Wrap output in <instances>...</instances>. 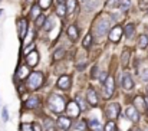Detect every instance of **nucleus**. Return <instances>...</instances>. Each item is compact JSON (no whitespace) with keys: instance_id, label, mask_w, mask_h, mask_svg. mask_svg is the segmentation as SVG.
I'll list each match as a JSON object with an SVG mask.
<instances>
[{"instance_id":"nucleus-17","label":"nucleus","mask_w":148,"mask_h":131,"mask_svg":"<svg viewBox=\"0 0 148 131\" xmlns=\"http://www.w3.org/2000/svg\"><path fill=\"white\" fill-rule=\"evenodd\" d=\"M130 56H131V52H130L128 49L122 52V55H121V63H122V68H127V66H128Z\"/></svg>"},{"instance_id":"nucleus-2","label":"nucleus","mask_w":148,"mask_h":131,"mask_svg":"<svg viewBox=\"0 0 148 131\" xmlns=\"http://www.w3.org/2000/svg\"><path fill=\"white\" fill-rule=\"evenodd\" d=\"M42 84H43V74H40V72H32V74H29L27 82H26V85H27L29 89L35 91V89L42 87Z\"/></svg>"},{"instance_id":"nucleus-40","label":"nucleus","mask_w":148,"mask_h":131,"mask_svg":"<svg viewBox=\"0 0 148 131\" xmlns=\"http://www.w3.org/2000/svg\"><path fill=\"white\" fill-rule=\"evenodd\" d=\"M78 128H79V130H85V123H84V121L79 123V124H78Z\"/></svg>"},{"instance_id":"nucleus-1","label":"nucleus","mask_w":148,"mask_h":131,"mask_svg":"<svg viewBox=\"0 0 148 131\" xmlns=\"http://www.w3.org/2000/svg\"><path fill=\"white\" fill-rule=\"evenodd\" d=\"M48 104H49V108L53 112H58L59 114V112H62L65 110V99L60 95H58V94H52L50 95Z\"/></svg>"},{"instance_id":"nucleus-29","label":"nucleus","mask_w":148,"mask_h":131,"mask_svg":"<svg viewBox=\"0 0 148 131\" xmlns=\"http://www.w3.org/2000/svg\"><path fill=\"white\" fill-rule=\"evenodd\" d=\"M95 6H97V0H85V7H86L88 10L94 9Z\"/></svg>"},{"instance_id":"nucleus-25","label":"nucleus","mask_w":148,"mask_h":131,"mask_svg":"<svg viewBox=\"0 0 148 131\" xmlns=\"http://www.w3.org/2000/svg\"><path fill=\"white\" fill-rule=\"evenodd\" d=\"M103 131H116L115 123H114V121H108L106 125H105V128H103Z\"/></svg>"},{"instance_id":"nucleus-27","label":"nucleus","mask_w":148,"mask_h":131,"mask_svg":"<svg viewBox=\"0 0 148 131\" xmlns=\"http://www.w3.org/2000/svg\"><path fill=\"white\" fill-rule=\"evenodd\" d=\"M130 6H131V0H121V3H119V7L122 10H128Z\"/></svg>"},{"instance_id":"nucleus-5","label":"nucleus","mask_w":148,"mask_h":131,"mask_svg":"<svg viewBox=\"0 0 148 131\" xmlns=\"http://www.w3.org/2000/svg\"><path fill=\"white\" fill-rule=\"evenodd\" d=\"M119 104H109V105H106V108H105V115L108 117V118H116L118 115H119Z\"/></svg>"},{"instance_id":"nucleus-30","label":"nucleus","mask_w":148,"mask_h":131,"mask_svg":"<svg viewBox=\"0 0 148 131\" xmlns=\"http://www.w3.org/2000/svg\"><path fill=\"white\" fill-rule=\"evenodd\" d=\"M91 43H92V36H91V35H86V36H85V39H84V42H82L84 48H89Z\"/></svg>"},{"instance_id":"nucleus-9","label":"nucleus","mask_w":148,"mask_h":131,"mask_svg":"<svg viewBox=\"0 0 148 131\" xmlns=\"http://www.w3.org/2000/svg\"><path fill=\"white\" fill-rule=\"evenodd\" d=\"M17 29H19V38L23 41L25 36H26V32H27V20L26 19H20L19 25H17Z\"/></svg>"},{"instance_id":"nucleus-11","label":"nucleus","mask_w":148,"mask_h":131,"mask_svg":"<svg viewBox=\"0 0 148 131\" xmlns=\"http://www.w3.org/2000/svg\"><path fill=\"white\" fill-rule=\"evenodd\" d=\"M38 62H39V53L36 50L29 52L27 53V65L29 66H35V65H38Z\"/></svg>"},{"instance_id":"nucleus-7","label":"nucleus","mask_w":148,"mask_h":131,"mask_svg":"<svg viewBox=\"0 0 148 131\" xmlns=\"http://www.w3.org/2000/svg\"><path fill=\"white\" fill-rule=\"evenodd\" d=\"M121 36H122V28L121 26H114L111 29V32H109V41L116 43L121 39Z\"/></svg>"},{"instance_id":"nucleus-13","label":"nucleus","mask_w":148,"mask_h":131,"mask_svg":"<svg viewBox=\"0 0 148 131\" xmlns=\"http://www.w3.org/2000/svg\"><path fill=\"white\" fill-rule=\"evenodd\" d=\"M58 127L60 128V130H69V127H71V118L69 117H59V120H58Z\"/></svg>"},{"instance_id":"nucleus-12","label":"nucleus","mask_w":148,"mask_h":131,"mask_svg":"<svg viewBox=\"0 0 148 131\" xmlns=\"http://www.w3.org/2000/svg\"><path fill=\"white\" fill-rule=\"evenodd\" d=\"M58 87L60 89H69L71 88V77H68V75L60 77L58 81Z\"/></svg>"},{"instance_id":"nucleus-39","label":"nucleus","mask_w":148,"mask_h":131,"mask_svg":"<svg viewBox=\"0 0 148 131\" xmlns=\"http://www.w3.org/2000/svg\"><path fill=\"white\" fill-rule=\"evenodd\" d=\"M32 131H42V130H40V125L35 123V124L32 125Z\"/></svg>"},{"instance_id":"nucleus-38","label":"nucleus","mask_w":148,"mask_h":131,"mask_svg":"<svg viewBox=\"0 0 148 131\" xmlns=\"http://www.w3.org/2000/svg\"><path fill=\"white\" fill-rule=\"evenodd\" d=\"M116 4V0H108V7H115Z\"/></svg>"},{"instance_id":"nucleus-45","label":"nucleus","mask_w":148,"mask_h":131,"mask_svg":"<svg viewBox=\"0 0 148 131\" xmlns=\"http://www.w3.org/2000/svg\"><path fill=\"white\" fill-rule=\"evenodd\" d=\"M147 92H148V89H147Z\"/></svg>"},{"instance_id":"nucleus-19","label":"nucleus","mask_w":148,"mask_h":131,"mask_svg":"<svg viewBox=\"0 0 148 131\" xmlns=\"http://www.w3.org/2000/svg\"><path fill=\"white\" fill-rule=\"evenodd\" d=\"M147 46H148V35L147 33H144V35H141V36H140L138 48H140V49H145Z\"/></svg>"},{"instance_id":"nucleus-26","label":"nucleus","mask_w":148,"mask_h":131,"mask_svg":"<svg viewBox=\"0 0 148 131\" xmlns=\"http://www.w3.org/2000/svg\"><path fill=\"white\" fill-rule=\"evenodd\" d=\"M39 14H40V7H39V6H33V7H32V14H30L32 19H36Z\"/></svg>"},{"instance_id":"nucleus-16","label":"nucleus","mask_w":148,"mask_h":131,"mask_svg":"<svg viewBox=\"0 0 148 131\" xmlns=\"http://www.w3.org/2000/svg\"><path fill=\"white\" fill-rule=\"evenodd\" d=\"M78 35H79V32H78L76 26H75V25H71V26L68 28V36H69L72 41H76V39H78Z\"/></svg>"},{"instance_id":"nucleus-24","label":"nucleus","mask_w":148,"mask_h":131,"mask_svg":"<svg viewBox=\"0 0 148 131\" xmlns=\"http://www.w3.org/2000/svg\"><path fill=\"white\" fill-rule=\"evenodd\" d=\"M89 128H91V131H102L101 124H99L97 120H92V121L89 123Z\"/></svg>"},{"instance_id":"nucleus-34","label":"nucleus","mask_w":148,"mask_h":131,"mask_svg":"<svg viewBox=\"0 0 148 131\" xmlns=\"http://www.w3.org/2000/svg\"><path fill=\"white\" fill-rule=\"evenodd\" d=\"M141 79H143L145 84L148 82V69H143V71H141Z\"/></svg>"},{"instance_id":"nucleus-21","label":"nucleus","mask_w":148,"mask_h":131,"mask_svg":"<svg viewBox=\"0 0 148 131\" xmlns=\"http://www.w3.org/2000/svg\"><path fill=\"white\" fill-rule=\"evenodd\" d=\"M27 75H29V68H27V66H20V69H19V72H17L19 79H25Z\"/></svg>"},{"instance_id":"nucleus-4","label":"nucleus","mask_w":148,"mask_h":131,"mask_svg":"<svg viewBox=\"0 0 148 131\" xmlns=\"http://www.w3.org/2000/svg\"><path fill=\"white\" fill-rule=\"evenodd\" d=\"M114 89H115V82H114V78H112V77L105 78V81H103V89H102L103 98H109V97L114 94Z\"/></svg>"},{"instance_id":"nucleus-6","label":"nucleus","mask_w":148,"mask_h":131,"mask_svg":"<svg viewBox=\"0 0 148 131\" xmlns=\"http://www.w3.org/2000/svg\"><path fill=\"white\" fill-rule=\"evenodd\" d=\"M79 112H81V108H79L78 102L72 101V102L68 104V107H66V114H68V117H78Z\"/></svg>"},{"instance_id":"nucleus-8","label":"nucleus","mask_w":148,"mask_h":131,"mask_svg":"<svg viewBox=\"0 0 148 131\" xmlns=\"http://www.w3.org/2000/svg\"><path fill=\"white\" fill-rule=\"evenodd\" d=\"M121 85L124 89H132L134 87V82H132V78L128 75V74H121Z\"/></svg>"},{"instance_id":"nucleus-3","label":"nucleus","mask_w":148,"mask_h":131,"mask_svg":"<svg viewBox=\"0 0 148 131\" xmlns=\"http://www.w3.org/2000/svg\"><path fill=\"white\" fill-rule=\"evenodd\" d=\"M109 26H111V22H109V19L108 17H101L98 22H97V25H95V35L101 38V36H103L106 32H108V29H109Z\"/></svg>"},{"instance_id":"nucleus-36","label":"nucleus","mask_w":148,"mask_h":131,"mask_svg":"<svg viewBox=\"0 0 148 131\" xmlns=\"http://www.w3.org/2000/svg\"><path fill=\"white\" fill-rule=\"evenodd\" d=\"M20 131H32V125L30 124H22L20 125Z\"/></svg>"},{"instance_id":"nucleus-14","label":"nucleus","mask_w":148,"mask_h":131,"mask_svg":"<svg viewBox=\"0 0 148 131\" xmlns=\"http://www.w3.org/2000/svg\"><path fill=\"white\" fill-rule=\"evenodd\" d=\"M134 104H135V110H140V111H145V98L144 97H141V95H138V97H135V99H134Z\"/></svg>"},{"instance_id":"nucleus-18","label":"nucleus","mask_w":148,"mask_h":131,"mask_svg":"<svg viewBox=\"0 0 148 131\" xmlns=\"http://www.w3.org/2000/svg\"><path fill=\"white\" fill-rule=\"evenodd\" d=\"M124 32H125L127 38H132L134 33H135V26H134L132 23H128V25L124 28Z\"/></svg>"},{"instance_id":"nucleus-43","label":"nucleus","mask_w":148,"mask_h":131,"mask_svg":"<svg viewBox=\"0 0 148 131\" xmlns=\"http://www.w3.org/2000/svg\"><path fill=\"white\" fill-rule=\"evenodd\" d=\"M144 131H148V127H145V130H144Z\"/></svg>"},{"instance_id":"nucleus-44","label":"nucleus","mask_w":148,"mask_h":131,"mask_svg":"<svg viewBox=\"0 0 148 131\" xmlns=\"http://www.w3.org/2000/svg\"><path fill=\"white\" fill-rule=\"evenodd\" d=\"M134 131H140V130H134Z\"/></svg>"},{"instance_id":"nucleus-37","label":"nucleus","mask_w":148,"mask_h":131,"mask_svg":"<svg viewBox=\"0 0 148 131\" xmlns=\"http://www.w3.org/2000/svg\"><path fill=\"white\" fill-rule=\"evenodd\" d=\"M140 7H141V9H148V0H141Z\"/></svg>"},{"instance_id":"nucleus-20","label":"nucleus","mask_w":148,"mask_h":131,"mask_svg":"<svg viewBox=\"0 0 148 131\" xmlns=\"http://www.w3.org/2000/svg\"><path fill=\"white\" fill-rule=\"evenodd\" d=\"M39 105V99L36 97H30L27 101H26V107L27 108H36Z\"/></svg>"},{"instance_id":"nucleus-31","label":"nucleus","mask_w":148,"mask_h":131,"mask_svg":"<svg viewBox=\"0 0 148 131\" xmlns=\"http://www.w3.org/2000/svg\"><path fill=\"white\" fill-rule=\"evenodd\" d=\"M50 1L52 0H39V7L40 9H48L50 6Z\"/></svg>"},{"instance_id":"nucleus-41","label":"nucleus","mask_w":148,"mask_h":131,"mask_svg":"<svg viewBox=\"0 0 148 131\" xmlns=\"http://www.w3.org/2000/svg\"><path fill=\"white\" fill-rule=\"evenodd\" d=\"M59 1V4H63V0H58Z\"/></svg>"},{"instance_id":"nucleus-33","label":"nucleus","mask_w":148,"mask_h":131,"mask_svg":"<svg viewBox=\"0 0 148 131\" xmlns=\"http://www.w3.org/2000/svg\"><path fill=\"white\" fill-rule=\"evenodd\" d=\"M43 23H45V16L43 14H39L36 17V26H42Z\"/></svg>"},{"instance_id":"nucleus-23","label":"nucleus","mask_w":148,"mask_h":131,"mask_svg":"<svg viewBox=\"0 0 148 131\" xmlns=\"http://www.w3.org/2000/svg\"><path fill=\"white\" fill-rule=\"evenodd\" d=\"M53 26H55V19H53V17H48L46 22L43 23V29H45V30H52Z\"/></svg>"},{"instance_id":"nucleus-32","label":"nucleus","mask_w":148,"mask_h":131,"mask_svg":"<svg viewBox=\"0 0 148 131\" xmlns=\"http://www.w3.org/2000/svg\"><path fill=\"white\" fill-rule=\"evenodd\" d=\"M65 10H66V9H65V4H59L58 9H56V12H58L59 16H65Z\"/></svg>"},{"instance_id":"nucleus-10","label":"nucleus","mask_w":148,"mask_h":131,"mask_svg":"<svg viewBox=\"0 0 148 131\" xmlns=\"http://www.w3.org/2000/svg\"><path fill=\"white\" fill-rule=\"evenodd\" d=\"M86 98H88V102H89L92 107H97V105H98V97H97V92L94 91V88H89V89H88Z\"/></svg>"},{"instance_id":"nucleus-22","label":"nucleus","mask_w":148,"mask_h":131,"mask_svg":"<svg viewBox=\"0 0 148 131\" xmlns=\"http://www.w3.org/2000/svg\"><path fill=\"white\" fill-rule=\"evenodd\" d=\"M75 7H76V0H68L66 1V12L71 14V13H73V10H75Z\"/></svg>"},{"instance_id":"nucleus-42","label":"nucleus","mask_w":148,"mask_h":131,"mask_svg":"<svg viewBox=\"0 0 148 131\" xmlns=\"http://www.w3.org/2000/svg\"><path fill=\"white\" fill-rule=\"evenodd\" d=\"M1 13H3V10H1V9H0V16H1Z\"/></svg>"},{"instance_id":"nucleus-15","label":"nucleus","mask_w":148,"mask_h":131,"mask_svg":"<svg viewBox=\"0 0 148 131\" xmlns=\"http://www.w3.org/2000/svg\"><path fill=\"white\" fill-rule=\"evenodd\" d=\"M127 117L131 120V121H134V123H137L138 120H140V115H138V110H135V107H130L128 110H127Z\"/></svg>"},{"instance_id":"nucleus-28","label":"nucleus","mask_w":148,"mask_h":131,"mask_svg":"<svg viewBox=\"0 0 148 131\" xmlns=\"http://www.w3.org/2000/svg\"><path fill=\"white\" fill-rule=\"evenodd\" d=\"M63 55H65V49H63V48H60V49H58V50L53 53V59H60Z\"/></svg>"},{"instance_id":"nucleus-35","label":"nucleus","mask_w":148,"mask_h":131,"mask_svg":"<svg viewBox=\"0 0 148 131\" xmlns=\"http://www.w3.org/2000/svg\"><path fill=\"white\" fill-rule=\"evenodd\" d=\"M1 118H3V121H4V123L9 120V112H7V108H6V107H4V108H3V111H1Z\"/></svg>"}]
</instances>
